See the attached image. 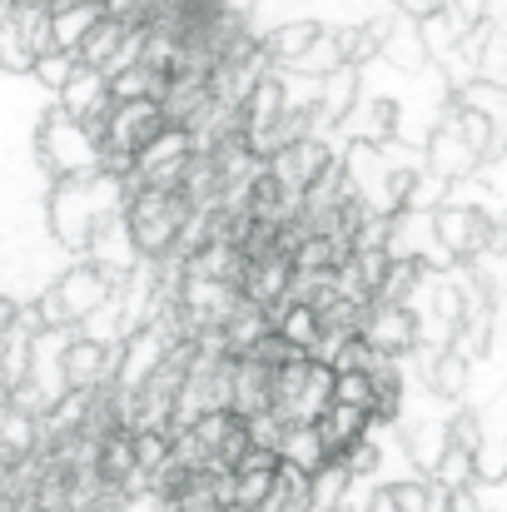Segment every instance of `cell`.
Returning <instances> with one entry per match:
<instances>
[{"label":"cell","instance_id":"cell-5","mask_svg":"<svg viewBox=\"0 0 507 512\" xmlns=\"http://www.w3.org/2000/svg\"><path fill=\"white\" fill-rule=\"evenodd\" d=\"M433 239L448 254V264H468L478 254L503 249L498 219L488 209H473V204H433Z\"/></svg>","mask_w":507,"mask_h":512},{"label":"cell","instance_id":"cell-12","mask_svg":"<svg viewBox=\"0 0 507 512\" xmlns=\"http://www.w3.org/2000/svg\"><path fill=\"white\" fill-rule=\"evenodd\" d=\"M423 279H428V264H423L418 254H393V259H388V274H383V284L373 289L368 304H408Z\"/></svg>","mask_w":507,"mask_h":512},{"label":"cell","instance_id":"cell-17","mask_svg":"<svg viewBox=\"0 0 507 512\" xmlns=\"http://www.w3.org/2000/svg\"><path fill=\"white\" fill-rule=\"evenodd\" d=\"M75 65H80V60H75V50H55V45H45V50L30 60V75H35L45 90H60V85L75 75Z\"/></svg>","mask_w":507,"mask_h":512},{"label":"cell","instance_id":"cell-13","mask_svg":"<svg viewBox=\"0 0 507 512\" xmlns=\"http://www.w3.org/2000/svg\"><path fill=\"white\" fill-rule=\"evenodd\" d=\"M274 334L284 343H294L299 353H319V314L299 299H289L279 314H274Z\"/></svg>","mask_w":507,"mask_h":512},{"label":"cell","instance_id":"cell-21","mask_svg":"<svg viewBox=\"0 0 507 512\" xmlns=\"http://www.w3.org/2000/svg\"><path fill=\"white\" fill-rule=\"evenodd\" d=\"M0 403H5V398H0Z\"/></svg>","mask_w":507,"mask_h":512},{"label":"cell","instance_id":"cell-2","mask_svg":"<svg viewBox=\"0 0 507 512\" xmlns=\"http://www.w3.org/2000/svg\"><path fill=\"white\" fill-rule=\"evenodd\" d=\"M120 219H125V234L140 259H169L184 244L194 204L179 189H130L120 204Z\"/></svg>","mask_w":507,"mask_h":512},{"label":"cell","instance_id":"cell-8","mask_svg":"<svg viewBox=\"0 0 507 512\" xmlns=\"http://www.w3.org/2000/svg\"><path fill=\"white\" fill-rule=\"evenodd\" d=\"M289 279H294V264L279 244L259 249V254H244V269H239V299L259 304L269 319L289 304Z\"/></svg>","mask_w":507,"mask_h":512},{"label":"cell","instance_id":"cell-9","mask_svg":"<svg viewBox=\"0 0 507 512\" xmlns=\"http://www.w3.org/2000/svg\"><path fill=\"white\" fill-rule=\"evenodd\" d=\"M110 358H115V348L105 339H95V334L60 339V353H55L60 388H100L110 378Z\"/></svg>","mask_w":507,"mask_h":512},{"label":"cell","instance_id":"cell-20","mask_svg":"<svg viewBox=\"0 0 507 512\" xmlns=\"http://www.w3.org/2000/svg\"><path fill=\"white\" fill-rule=\"evenodd\" d=\"M398 5H403L408 15H418V20H423V15H438L448 0H398Z\"/></svg>","mask_w":507,"mask_h":512},{"label":"cell","instance_id":"cell-11","mask_svg":"<svg viewBox=\"0 0 507 512\" xmlns=\"http://www.w3.org/2000/svg\"><path fill=\"white\" fill-rule=\"evenodd\" d=\"M314 433L324 443V458H338L353 438L368 433V408H353V403H329L319 418H314Z\"/></svg>","mask_w":507,"mask_h":512},{"label":"cell","instance_id":"cell-14","mask_svg":"<svg viewBox=\"0 0 507 512\" xmlns=\"http://www.w3.org/2000/svg\"><path fill=\"white\" fill-rule=\"evenodd\" d=\"M433 483L423 478V483H383L373 498H368V512H433Z\"/></svg>","mask_w":507,"mask_h":512},{"label":"cell","instance_id":"cell-7","mask_svg":"<svg viewBox=\"0 0 507 512\" xmlns=\"http://www.w3.org/2000/svg\"><path fill=\"white\" fill-rule=\"evenodd\" d=\"M358 339L383 358H408L423 348V319L408 304H368L358 319Z\"/></svg>","mask_w":507,"mask_h":512},{"label":"cell","instance_id":"cell-19","mask_svg":"<svg viewBox=\"0 0 507 512\" xmlns=\"http://www.w3.org/2000/svg\"><path fill=\"white\" fill-rule=\"evenodd\" d=\"M443 498V512H483V498H478V478H468L463 488L453 493H438Z\"/></svg>","mask_w":507,"mask_h":512},{"label":"cell","instance_id":"cell-6","mask_svg":"<svg viewBox=\"0 0 507 512\" xmlns=\"http://www.w3.org/2000/svg\"><path fill=\"white\" fill-rule=\"evenodd\" d=\"M35 160H40V170L50 174V179L95 170V135H90L75 115H65V110L55 105V110L40 120V130H35Z\"/></svg>","mask_w":507,"mask_h":512},{"label":"cell","instance_id":"cell-10","mask_svg":"<svg viewBox=\"0 0 507 512\" xmlns=\"http://www.w3.org/2000/svg\"><path fill=\"white\" fill-rule=\"evenodd\" d=\"M468 383H473V358L458 353V348H448V343H438L428 353V393L443 398V403H463L468 398Z\"/></svg>","mask_w":507,"mask_h":512},{"label":"cell","instance_id":"cell-15","mask_svg":"<svg viewBox=\"0 0 507 512\" xmlns=\"http://www.w3.org/2000/svg\"><path fill=\"white\" fill-rule=\"evenodd\" d=\"M348 488H353V478H348L343 463H334V458L319 463V468L309 473V512H324V508H334V503H343Z\"/></svg>","mask_w":507,"mask_h":512},{"label":"cell","instance_id":"cell-18","mask_svg":"<svg viewBox=\"0 0 507 512\" xmlns=\"http://www.w3.org/2000/svg\"><path fill=\"white\" fill-rule=\"evenodd\" d=\"M443 433H448L453 448L478 453V448H483V413H478V408H458L453 418H443Z\"/></svg>","mask_w":507,"mask_h":512},{"label":"cell","instance_id":"cell-4","mask_svg":"<svg viewBox=\"0 0 507 512\" xmlns=\"http://www.w3.org/2000/svg\"><path fill=\"white\" fill-rule=\"evenodd\" d=\"M115 294V284L85 259V264H75V269H65L30 309H35V319H40V329H85L100 309H105V299Z\"/></svg>","mask_w":507,"mask_h":512},{"label":"cell","instance_id":"cell-1","mask_svg":"<svg viewBox=\"0 0 507 512\" xmlns=\"http://www.w3.org/2000/svg\"><path fill=\"white\" fill-rule=\"evenodd\" d=\"M125 179L120 174H105L100 165L95 170H80V174H60L55 189H50V234L70 249V254H85L90 244V229L105 219V214H120L125 204Z\"/></svg>","mask_w":507,"mask_h":512},{"label":"cell","instance_id":"cell-16","mask_svg":"<svg viewBox=\"0 0 507 512\" xmlns=\"http://www.w3.org/2000/svg\"><path fill=\"white\" fill-rule=\"evenodd\" d=\"M279 458L299 463L304 473H314L319 463H329V458H324V443H319V433H314V423H309V428H284V438H279Z\"/></svg>","mask_w":507,"mask_h":512},{"label":"cell","instance_id":"cell-3","mask_svg":"<svg viewBox=\"0 0 507 512\" xmlns=\"http://www.w3.org/2000/svg\"><path fill=\"white\" fill-rule=\"evenodd\" d=\"M329 383H334V368L319 353H299L289 363H274L269 368V413L284 428H309L329 408Z\"/></svg>","mask_w":507,"mask_h":512}]
</instances>
